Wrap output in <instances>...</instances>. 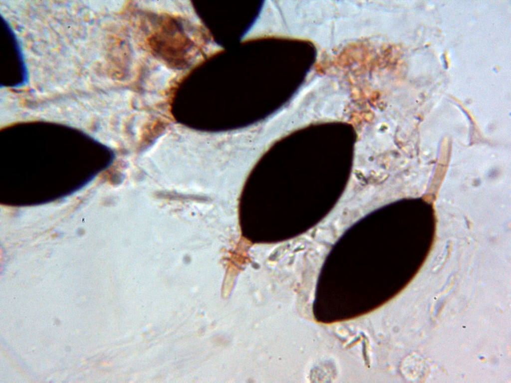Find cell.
<instances>
[{
  "label": "cell",
  "instance_id": "obj_1",
  "mask_svg": "<svg viewBox=\"0 0 511 383\" xmlns=\"http://www.w3.org/2000/svg\"><path fill=\"white\" fill-rule=\"evenodd\" d=\"M4 26V80L1 85L10 87H20L28 79V73L23 54L15 34L7 22L2 17Z\"/></svg>",
  "mask_w": 511,
  "mask_h": 383
},
{
  "label": "cell",
  "instance_id": "obj_2",
  "mask_svg": "<svg viewBox=\"0 0 511 383\" xmlns=\"http://www.w3.org/2000/svg\"><path fill=\"white\" fill-rule=\"evenodd\" d=\"M172 42L171 41H170V48H172V42ZM169 46V45H168V47H167V48H166V49L165 51H167V49L168 48ZM168 52H169V51H168Z\"/></svg>",
  "mask_w": 511,
  "mask_h": 383
}]
</instances>
